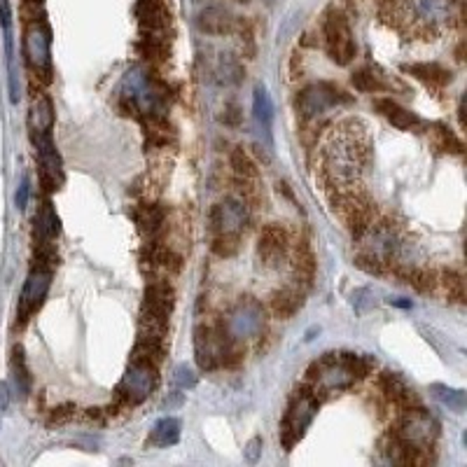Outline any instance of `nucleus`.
I'll return each instance as SVG.
<instances>
[{"label": "nucleus", "mask_w": 467, "mask_h": 467, "mask_svg": "<svg viewBox=\"0 0 467 467\" xmlns=\"http://www.w3.org/2000/svg\"><path fill=\"white\" fill-rule=\"evenodd\" d=\"M369 159L365 126L358 119H343L334 129L323 152V178L332 189L358 185L362 169Z\"/></svg>", "instance_id": "1"}, {"label": "nucleus", "mask_w": 467, "mask_h": 467, "mask_svg": "<svg viewBox=\"0 0 467 467\" xmlns=\"http://www.w3.org/2000/svg\"><path fill=\"white\" fill-rule=\"evenodd\" d=\"M371 362L353 353H325L313 367L308 369V376L313 378V391L334 393L348 388L358 376H365Z\"/></svg>", "instance_id": "2"}, {"label": "nucleus", "mask_w": 467, "mask_h": 467, "mask_svg": "<svg viewBox=\"0 0 467 467\" xmlns=\"http://www.w3.org/2000/svg\"><path fill=\"white\" fill-rule=\"evenodd\" d=\"M194 356L199 367L204 371H213L218 367H234L243 358V351L236 339H231L222 323L206 327L199 325L194 330Z\"/></svg>", "instance_id": "3"}, {"label": "nucleus", "mask_w": 467, "mask_h": 467, "mask_svg": "<svg viewBox=\"0 0 467 467\" xmlns=\"http://www.w3.org/2000/svg\"><path fill=\"white\" fill-rule=\"evenodd\" d=\"M318 404H320V400H318L316 391H308V388H297L295 391L288 411H285L283 428H281L285 448H292L295 442H299V439L304 437V430L311 426V421H313Z\"/></svg>", "instance_id": "4"}, {"label": "nucleus", "mask_w": 467, "mask_h": 467, "mask_svg": "<svg viewBox=\"0 0 467 467\" xmlns=\"http://www.w3.org/2000/svg\"><path fill=\"white\" fill-rule=\"evenodd\" d=\"M404 16L423 29H437V26H451L453 19H461L463 3L461 0H400Z\"/></svg>", "instance_id": "5"}, {"label": "nucleus", "mask_w": 467, "mask_h": 467, "mask_svg": "<svg viewBox=\"0 0 467 467\" xmlns=\"http://www.w3.org/2000/svg\"><path fill=\"white\" fill-rule=\"evenodd\" d=\"M220 323L231 339L243 341V339H250V336H257L264 330V308L255 299L241 297L236 304L227 311V316H224Z\"/></svg>", "instance_id": "6"}, {"label": "nucleus", "mask_w": 467, "mask_h": 467, "mask_svg": "<svg viewBox=\"0 0 467 467\" xmlns=\"http://www.w3.org/2000/svg\"><path fill=\"white\" fill-rule=\"evenodd\" d=\"M323 38H325V49L334 64L348 66L356 56V40H353L351 26L346 21V16L341 12H327L323 21Z\"/></svg>", "instance_id": "7"}, {"label": "nucleus", "mask_w": 467, "mask_h": 467, "mask_svg": "<svg viewBox=\"0 0 467 467\" xmlns=\"http://www.w3.org/2000/svg\"><path fill=\"white\" fill-rule=\"evenodd\" d=\"M154 386H157V365L131 358V365L117 388V395L124 404H138L154 391Z\"/></svg>", "instance_id": "8"}, {"label": "nucleus", "mask_w": 467, "mask_h": 467, "mask_svg": "<svg viewBox=\"0 0 467 467\" xmlns=\"http://www.w3.org/2000/svg\"><path fill=\"white\" fill-rule=\"evenodd\" d=\"M348 101H351V96H346V91L339 89L336 84L318 82V84L304 86V89L297 94L295 106H297V112L301 117L311 119V117L323 115L327 108L339 106V103H348Z\"/></svg>", "instance_id": "9"}, {"label": "nucleus", "mask_w": 467, "mask_h": 467, "mask_svg": "<svg viewBox=\"0 0 467 467\" xmlns=\"http://www.w3.org/2000/svg\"><path fill=\"white\" fill-rule=\"evenodd\" d=\"M393 435L400 437L409 446H416L426 451L437 437V423L423 409H406L400 416V421H397Z\"/></svg>", "instance_id": "10"}, {"label": "nucleus", "mask_w": 467, "mask_h": 467, "mask_svg": "<svg viewBox=\"0 0 467 467\" xmlns=\"http://www.w3.org/2000/svg\"><path fill=\"white\" fill-rule=\"evenodd\" d=\"M49 31L42 24H31L26 29V38H24V51H26V61L36 73L47 75L49 66H51V56H49Z\"/></svg>", "instance_id": "11"}, {"label": "nucleus", "mask_w": 467, "mask_h": 467, "mask_svg": "<svg viewBox=\"0 0 467 467\" xmlns=\"http://www.w3.org/2000/svg\"><path fill=\"white\" fill-rule=\"evenodd\" d=\"M288 255V234L278 224H266L257 241V257L266 269H276Z\"/></svg>", "instance_id": "12"}, {"label": "nucleus", "mask_w": 467, "mask_h": 467, "mask_svg": "<svg viewBox=\"0 0 467 467\" xmlns=\"http://www.w3.org/2000/svg\"><path fill=\"white\" fill-rule=\"evenodd\" d=\"M211 222H213V229L218 234H224V231L238 234L248 222V204L234 196L224 199V201L213 206Z\"/></svg>", "instance_id": "13"}, {"label": "nucleus", "mask_w": 467, "mask_h": 467, "mask_svg": "<svg viewBox=\"0 0 467 467\" xmlns=\"http://www.w3.org/2000/svg\"><path fill=\"white\" fill-rule=\"evenodd\" d=\"M49 283H51V273L47 269H33L26 278V285L21 290V297H19V320H29V316H33L36 311L40 308L42 299L47 297V290H49Z\"/></svg>", "instance_id": "14"}, {"label": "nucleus", "mask_w": 467, "mask_h": 467, "mask_svg": "<svg viewBox=\"0 0 467 467\" xmlns=\"http://www.w3.org/2000/svg\"><path fill=\"white\" fill-rule=\"evenodd\" d=\"M36 143H38V159L42 169V183L47 185V189H56L59 183H61V159H59L54 145L49 141V134L36 136Z\"/></svg>", "instance_id": "15"}, {"label": "nucleus", "mask_w": 467, "mask_h": 467, "mask_svg": "<svg viewBox=\"0 0 467 467\" xmlns=\"http://www.w3.org/2000/svg\"><path fill=\"white\" fill-rule=\"evenodd\" d=\"M236 26H238L236 16L220 5L206 7V10L199 14V29L204 33H211V36H229V33L236 31Z\"/></svg>", "instance_id": "16"}, {"label": "nucleus", "mask_w": 467, "mask_h": 467, "mask_svg": "<svg viewBox=\"0 0 467 467\" xmlns=\"http://www.w3.org/2000/svg\"><path fill=\"white\" fill-rule=\"evenodd\" d=\"M253 117L257 122L259 134L264 136V145L266 150L273 148V138H271V122H273V106H271V99L269 94L262 84L255 86V94H253Z\"/></svg>", "instance_id": "17"}, {"label": "nucleus", "mask_w": 467, "mask_h": 467, "mask_svg": "<svg viewBox=\"0 0 467 467\" xmlns=\"http://www.w3.org/2000/svg\"><path fill=\"white\" fill-rule=\"evenodd\" d=\"M0 24H3L5 36V54H7V68H10V99L12 103L19 101V84H16V71H14V47H12V10L10 0H0Z\"/></svg>", "instance_id": "18"}, {"label": "nucleus", "mask_w": 467, "mask_h": 467, "mask_svg": "<svg viewBox=\"0 0 467 467\" xmlns=\"http://www.w3.org/2000/svg\"><path fill=\"white\" fill-rule=\"evenodd\" d=\"M173 308V290L169 283L164 281H154L145 288V304L143 311L154 316H161V318H169Z\"/></svg>", "instance_id": "19"}, {"label": "nucleus", "mask_w": 467, "mask_h": 467, "mask_svg": "<svg viewBox=\"0 0 467 467\" xmlns=\"http://www.w3.org/2000/svg\"><path fill=\"white\" fill-rule=\"evenodd\" d=\"M51 124H54V108H51V101L45 94H38L31 103L29 110V126L33 136H45L49 134Z\"/></svg>", "instance_id": "20"}, {"label": "nucleus", "mask_w": 467, "mask_h": 467, "mask_svg": "<svg viewBox=\"0 0 467 467\" xmlns=\"http://www.w3.org/2000/svg\"><path fill=\"white\" fill-rule=\"evenodd\" d=\"M138 19H141V29L150 31V36H157L169 24V12L159 0H143L138 5Z\"/></svg>", "instance_id": "21"}, {"label": "nucleus", "mask_w": 467, "mask_h": 467, "mask_svg": "<svg viewBox=\"0 0 467 467\" xmlns=\"http://www.w3.org/2000/svg\"><path fill=\"white\" fill-rule=\"evenodd\" d=\"M376 108L388 119V122H391L393 126H397V129H402V131H409V129H416L421 124L418 115H413L411 110L402 108L400 103L393 101V99H378Z\"/></svg>", "instance_id": "22"}, {"label": "nucleus", "mask_w": 467, "mask_h": 467, "mask_svg": "<svg viewBox=\"0 0 467 467\" xmlns=\"http://www.w3.org/2000/svg\"><path fill=\"white\" fill-rule=\"evenodd\" d=\"M402 71L413 75L421 82H426L428 86H435V89L444 86L446 82H451V73L439 64H409V66H402Z\"/></svg>", "instance_id": "23"}, {"label": "nucleus", "mask_w": 467, "mask_h": 467, "mask_svg": "<svg viewBox=\"0 0 467 467\" xmlns=\"http://www.w3.org/2000/svg\"><path fill=\"white\" fill-rule=\"evenodd\" d=\"M304 304V299H301V292L292 290V288H283V290H276L273 297H271V308L273 313L278 318H292L297 313Z\"/></svg>", "instance_id": "24"}, {"label": "nucleus", "mask_w": 467, "mask_h": 467, "mask_svg": "<svg viewBox=\"0 0 467 467\" xmlns=\"http://www.w3.org/2000/svg\"><path fill=\"white\" fill-rule=\"evenodd\" d=\"M381 391L386 393V397L400 406H409L413 402V391L397 374L393 371H386L381 376Z\"/></svg>", "instance_id": "25"}, {"label": "nucleus", "mask_w": 467, "mask_h": 467, "mask_svg": "<svg viewBox=\"0 0 467 467\" xmlns=\"http://www.w3.org/2000/svg\"><path fill=\"white\" fill-rule=\"evenodd\" d=\"M430 393L439 404L448 406V409L456 411V413H463L467 409V395H465V391H461V388H451V386H444V383H432Z\"/></svg>", "instance_id": "26"}, {"label": "nucleus", "mask_w": 467, "mask_h": 467, "mask_svg": "<svg viewBox=\"0 0 467 467\" xmlns=\"http://www.w3.org/2000/svg\"><path fill=\"white\" fill-rule=\"evenodd\" d=\"M59 229H61V224H59L51 204H42L40 213L36 215V236H40L42 241H51L59 236Z\"/></svg>", "instance_id": "27"}, {"label": "nucleus", "mask_w": 467, "mask_h": 467, "mask_svg": "<svg viewBox=\"0 0 467 467\" xmlns=\"http://www.w3.org/2000/svg\"><path fill=\"white\" fill-rule=\"evenodd\" d=\"M180 439V421L178 418H161L154 426L150 435V444L154 446H171Z\"/></svg>", "instance_id": "28"}, {"label": "nucleus", "mask_w": 467, "mask_h": 467, "mask_svg": "<svg viewBox=\"0 0 467 467\" xmlns=\"http://www.w3.org/2000/svg\"><path fill=\"white\" fill-rule=\"evenodd\" d=\"M295 266H297V276L304 278V283L313 281V273H316V257H313V250L306 243L304 238L297 243V255H295Z\"/></svg>", "instance_id": "29"}, {"label": "nucleus", "mask_w": 467, "mask_h": 467, "mask_svg": "<svg viewBox=\"0 0 467 467\" xmlns=\"http://www.w3.org/2000/svg\"><path fill=\"white\" fill-rule=\"evenodd\" d=\"M164 211L159 206H145V209L138 213V224H141L143 234H150V236H157L164 229Z\"/></svg>", "instance_id": "30"}, {"label": "nucleus", "mask_w": 467, "mask_h": 467, "mask_svg": "<svg viewBox=\"0 0 467 467\" xmlns=\"http://www.w3.org/2000/svg\"><path fill=\"white\" fill-rule=\"evenodd\" d=\"M231 169H234V173H236L238 180H248V183H255V180H257L255 161L250 159L248 152H243L241 148L231 152Z\"/></svg>", "instance_id": "31"}, {"label": "nucleus", "mask_w": 467, "mask_h": 467, "mask_svg": "<svg viewBox=\"0 0 467 467\" xmlns=\"http://www.w3.org/2000/svg\"><path fill=\"white\" fill-rule=\"evenodd\" d=\"M12 371H14V383H16V391L21 393V397L29 395L31 391V376H29V369L24 365V356H21V348H14V358H12Z\"/></svg>", "instance_id": "32"}, {"label": "nucleus", "mask_w": 467, "mask_h": 467, "mask_svg": "<svg viewBox=\"0 0 467 467\" xmlns=\"http://www.w3.org/2000/svg\"><path fill=\"white\" fill-rule=\"evenodd\" d=\"M238 234H231V231H224L218 234L213 241V253L220 255V257H231L238 253Z\"/></svg>", "instance_id": "33"}, {"label": "nucleus", "mask_w": 467, "mask_h": 467, "mask_svg": "<svg viewBox=\"0 0 467 467\" xmlns=\"http://www.w3.org/2000/svg\"><path fill=\"white\" fill-rule=\"evenodd\" d=\"M351 82L358 91H378V89H383V82L378 80V75L374 71H369V68H362V71L353 73Z\"/></svg>", "instance_id": "34"}, {"label": "nucleus", "mask_w": 467, "mask_h": 467, "mask_svg": "<svg viewBox=\"0 0 467 467\" xmlns=\"http://www.w3.org/2000/svg\"><path fill=\"white\" fill-rule=\"evenodd\" d=\"M386 264H388V259L378 257V255H374V253H369V250L356 255V266H358V269H362V271H367V273H376V276L383 273Z\"/></svg>", "instance_id": "35"}, {"label": "nucleus", "mask_w": 467, "mask_h": 467, "mask_svg": "<svg viewBox=\"0 0 467 467\" xmlns=\"http://www.w3.org/2000/svg\"><path fill=\"white\" fill-rule=\"evenodd\" d=\"M444 285H446V292H448V299L453 301H461L465 299V285H463V276L458 271H446L444 273Z\"/></svg>", "instance_id": "36"}, {"label": "nucleus", "mask_w": 467, "mask_h": 467, "mask_svg": "<svg viewBox=\"0 0 467 467\" xmlns=\"http://www.w3.org/2000/svg\"><path fill=\"white\" fill-rule=\"evenodd\" d=\"M435 129H437V138H439V148L446 150V152H453V154H461L463 152V143L453 136L451 129H446L442 124L435 126Z\"/></svg>", "instance_id": "37"}, {"label": "nucleus", "mask_w": 467, "mask_h": 467, "mask_svg": "<svg viewBox=\"0 0 467 467\" xmlns=\"http://www.w3.org/2000/svg\"><path fill=\"white\" fill-rule=\"evenodd\" d=\"M351 304L356 306L358 311H367V308H371L374 306V299H371V290H367V288H360V290H356L351 295Z\"/></svg>", "instance_id": "38"}, {"label": "nucleus", "mask_w": 467, "mask_h": 467, "mask_svg": "<svg viewBox=\"0 0 467 467\" xmlns=\"http://www.w3.org/2000/svg\"><path fill=\"white\" fill-rule=\"evenodd\" d=\"M176 383L180 388H194L196 386V376H194V371L189 369L187 365H180L176 369Z\"/></svg>", "instance_id": "39"}, {"label": "nucleus", "mask_w": 467, "mask_h": 467, "mask_svg": "<svg viewBox=\"0 0 467 467\" xmlns=\"http://www.w3.org/2000/svg\"><path fill=\"white\" fill-rule=\"evenodd\" d=\"M29 192H31V187H29V178H21V185H19V189H16V209L19 211H24L26 209V204H29Z\"/></svg>", "instance_id": "40"}, {"label": "nucleus", "mask_w": 467, "mask_h": 467, "mask_svg": "<svg viewBox=\"0 0 467 467\" xmlns=\"http://www.w3.org/2000/svg\"><path fill=\"white\" fill-rule=\"evenodd\" d=\"M259 451H262V439L259 437H255V439H250L248 442V448H246V458L250 463H255L257 461V456H259Z\"/></svg>", "instance_id": "41"}, {"label": "nucleus", "mask_w": 467, "mask_h": 467, "mask_svg": "<svg viewBox=\"0 0 467 467\" xmlns=\"http://www.w3.org/2000/svg\"><path fill=\"white\" fill-rule=\"evenodd\" d=\"M7 406H10V388L0 383V413L7 411Z\"/></svg>", "instance_id": "42"}]
</instances>
